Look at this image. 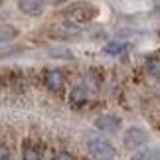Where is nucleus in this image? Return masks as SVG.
Masks as SVG:
<instances>
[{"mask_svg": "<svg viewBox=\"0 0 160 160\" xmlns=\"http://www.w3.org/2000/svg\"><path fill=\"white\" fill-rule=\"evenodd\" d=\"M95 14H97V10L93 8V6H89V4H73V6H69V8L65 10L67 22L77 24V26H79V24L89 22Z\"/></svg>", "mask_w": 160, "mask_h": 160, "instance_id": "nucleus-1", "label": "nucleus"}, {"mask_svg": "<svg viewBox=\"0 0 160 160\" xmlns=\"http://www.w3.org/2000/svg\"><path fill=\"white\" fill-rule=\"evenodd\" d=\"M89 152H91V156L97 158V160H111L115 154H117V150H115V146L109 142L107 138H91L89 140Z\"/></svg>", "mask_w": 160, "mask_h": 160, "instance_id": "nucleus-2", "label": "nucleus"}, {"mask_svg": "<svg viewBox=\"0 0 160 160\" xmlns=\"http://www.w3.org/2000/svg\"><path fill=\"white\" fill-rule=\"evenodd\" d=\"M122 142H125V146H127L128 150H138V148H142V146L148 142V132H146L144 128L131 127V128L125 132Z\"/></svg>", "mask_w": 160, "mask_h": 160, "instance_id": "nucleus-3", "label": "nucleus"}, {"mask_svg": "<svg viewBox=\"0 0 160 160\" xmlns=\"http://www.w3.org/2000/svg\"><path fill=\"white\" fill-rule=\"evenodd\" d=\"M18 6L28 16H40L46 10V0H20Z\"/></svg>", "mask_w": 160, "mask_h": 160, "instance_id": "nucleus-4", "label": "nucleus"}, {"mask_svg": "<svg viewBox=\"0 0 160 160\" xmlns=\"http://www.w3.org/2000/svg\"><path fill=\"white\" fill-rule=\"evenodd\" d=\"M95 127L99 128V131H103V132H115V131H119L121 121L117 119V117H113V115H103V117H99V119L95 121Z\"/></svg>", "mask_w": 160, "mask_h": 160, "instance_id": "nucleus-5", "label": "nucleus"}, {"mask_svg": "<svg viewBox=\"0 0 160 160\" xmlns=\"http://www.w3.org/2000/svg\"><path fill=\"white\" fill-rule=\"evenodd\" d=\"M89 99V91L85 89V87H75V89H71V93H69V105L73 109H79L81 105H85Z\"/></svg>", "mask_w": 160, "mask_h": 160, "instance_id": "nucleus-6", "label": "nucleus"}, {"mask_svg": "<svg viewBox=\"0 0 160 160\" xmlns=\"http://www.w3.org/2000/svg\"><path fill=\"white\" fill-rule=\"evenodd\" d=\"M46 85L52 91H59L61 87H63V75H61V71H58V69H48L46 71Z\"/></svg>", "mask_w": 160, "mask_h": 160, "instance_id": "nucleus-7", "label": "nucleus"}, {"mask_svg": "<svg viewBox=\"0 0 160 160\" xmlns=\"http://www.w3.org/2000/svg\"><path fill=\"white\" fill-rule=\"evenodd\" d=\"M131 50V44H127V42H109L105 46V53L109 55H122Z\"/></svg>", "mask_w": 160, "mask_h": 160, "instance_id": "nucleus-8", "label": "nucleus"}, {"mask_svg": "<svg viewBox=\"0 0 160 160\" xmlns=\"http://www.w3.org/2000/svg\"><path fill=\"white\" fill-rule=\"evenodd\" d=\"M22 158L24 160H42V146H38V144H24Z\"/></svg>", "mask_w": 160, "mask_h": 160, "instance_id": "nucleus-9", "label": "nucleus"}, {"mask_svg": "<svg viewBox=\"0 0 160 160\" xmlns=\"http://www.w3.org/2000/svg\"><path fill=\"white\" fill-rule=\"evenodd\" d=\"M132 160H158V150H140L132 156Z\"/></svg>", "mask_w": 160, "mask_h": 160, "instance_id": "nucleus-10", "label": "nucleus"}, {"mask_svg": "<svg viewBox=\"0 0 160 160\" xmlns=\"http://www.w3.org/2000/svg\"><path fill=\"white\" fill-rule=\"evenodd\" d=\"M146 71H148L152 77H158L160 67H158V59H156V58H152V61H150V59L146 61Z\"/></svg>", "mask_w": 160, "mask_h": 160, "instance_id": "nucleus-11", "label": "nucleus"}, {"mask_svg": "<svg viewBox=\"0 0 160 160\" xmlns=\"http://www.w3.org/2000/svg\"><path fill=\"white\" fill-rule=\"evenodd\" d=\"M0 160H12V154H10V148L4 144H0Z\"/></svg>", "mask_w": 160, "mask_h": 160, "instance_id": "nucleus-12", "label": "nucleus"}, {"mask_svg": "<svg viewBox=\"0 0 160 160\" xmlns=\"http://www.w3.org/2000/svg\"><path fill=\"white\" fill-rule=\"evenodd\" d=\"M52 53H53V55H63V59L73 58V53H71V52H67V50H53Z\"/></svg>", "mask_w": 160, "mask_h": 160, "instance_id": "nucleus-13", "label": "nucleus"}, {"mask_svg": "<svg viewBox=\"0 0 160 160\" xmlns=\"http://www.w3.org/2000/svg\"><path fill=\"white\" fill-rule=\"evenodd\" d=\"M53 160H71V156L65 154V152H59L58 156H53Z\"/></svg>", "mask_w": 160, "mask_h": 160, "instance_id": "nucleus-14", "label": "nucleus"}, {"mask_svg": "<svg viewBox=\"0 0 160 160\" xmlns=\"http://www.w3.org/2000/svg\"><path fill=\"white\" fill-rule=\"evenodd\" d=\"M0 2H2V0H0Z\"/></svg>", "mask_w": 160, "mask_h": 160, "instance_id": "nucleus-15", "label": "nucleus"}]
</instances>
